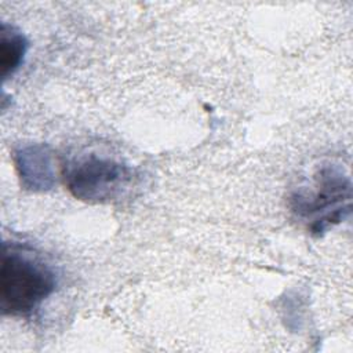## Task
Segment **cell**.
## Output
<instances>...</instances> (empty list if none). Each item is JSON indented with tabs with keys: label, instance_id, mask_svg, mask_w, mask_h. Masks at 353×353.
Segmentation results:
<instances>
[{
	"label": "cell",
	"instance_id": "cell-3",
	"mask_svg": "<svg viewBox=\"0 0 353 353\" xmlns=\"http://www.w3.org/2000/svg\"><path fill=\"white\" fill-rule=\"evenodd\" d=\"M345 196H350L349 181L342 178V174L334 170H328L321 172L317 179V189L312 194L295 196L294 210L306 219H314V216L323 211V215L316 228V232H321L330 223L332 225L341 219L342 201Z\"/></svg>",
	"mask_w": 353,
	"mask_h": 353
},
{
	"label": "cell",
	"instance_id": "cell-2",
	"mask_svg": "<svg viewBox=\"0 0 353 353\" xmlns=\"http://www.w3.org/2000/svg\"><path fill=\"white\" fill-rule=\"evenodd\" d=\"M65 178L74 197L105 201L121 194L131 181V172L120 163L91 156L72 165Z\"/></svg>",
	"mask_w": 353,
	"mask_h": 353
},
{
	"label": "cell",
	"instance_id": "cell-4",
	"mask_svg": "<svg viewBox=\"0 0 353 353\" xmlns=\"http://www.w3.org/2000/svg\"><path fill=\"white\" fill-rule=\"evenodd\" d=\"M26 50V37L15 28L3 23L0 33V66L3 79L12 76L18 70L23 62Z\"/></svg>",
	"mask_w": 353,
	"mask_h": 353
},
{
	"label": "cell",
	"instance_id": "cell-1",
	"mask_svg": "<svg viewBox=\"0 0 353 353\" xmlns=\"http://www.w3.org/2000/svg\"><path fill=\"white\" fill-rule=\"evenodd\" d=\"M55 287L57 277L50 265L19 245L4 244L0 269V306L4 314H30Z\"/></svg>",
	"mask_w": 353,
	"mask_h": 353
}]
</instances>
